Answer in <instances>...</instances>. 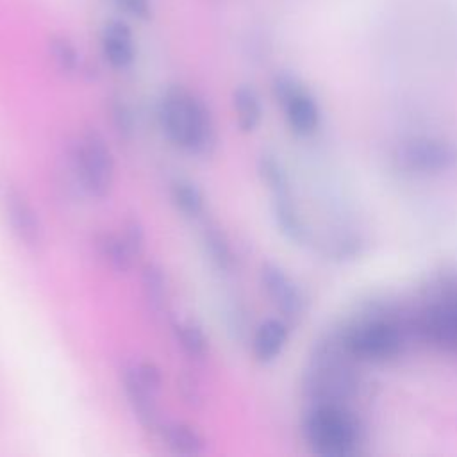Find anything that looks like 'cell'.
I'll return each instance as SVG.
<instances>
[{"mask_svg": "<svg viewBox=\"0 0 457 457\" xmlns=\"http://www.w3.org/2000/svg\"><path fill=\"white\" fill-rule=\"evenodd\" d=\"M116 4L136 20L146 21L152 18V0H116Z\"/></svg>", "mask_w": 457, "mask_h": 457, "instance_id": "obj_26", "label": "cell"}, {"mask_svg": "<svg viewBox=\"0 0 457 457\" xmlns=\"http://www.w3.org/2000/svg\"><path fill=\"white\" fill-rule=\"evenodd\" d=\"M257 171L261 180L266 184V187L271 191L273 198L277 196H287L291 195L289 177L286 173V168L282 166L280 159L273 154H262L257 161Z\"/></svg>", "mask_w": 457, "mask_h": 457, "instance_id": "obj_21", "label": "cell"}, {"mask_svg": "<svg viewBox=\"0 0 457 457\" xmlns=\"http://www.w3.org/2000/svg\"><path fill=\"white\" fill-rule=\"evenodd\" d=\"M202 246L209 262L223 273H228L234 266V253L227 234L214 223L205 225L202 230Z\"/></svg>", "mask_w": 457, "mask_h": 457, "instance_id": "obj_15", "label": "cell"}, {"mask_svg": "<svg viewBox=\"0 0 457 457\" xmlns=\"http://www.w3.org/2000/svg\"><path fill=\"white\" fill-rule=\"evenodd\" d=\"M102 55L114 70H127L136 59V43L127 21L112 18L104 23L100 32Z\"/></svg>", "mask_w": 457, "mask_h": 457, "instance_id": "obj_10", "label": "cell"}, {"mask_svg": "<svg viewBox=\"0 0 457 457\" xmlns=\"http://www.w3.org/2000/svg\"><path fill=\"white\" fill-rule=\"evenodd\" d=\"M157 120L168 141L198 157H209L218 146V132L205 102L182 86H170L157 104Z\"/></svg>", "mask_w": 457, "mask_h": 457, "instance_id": "obj_1", "label": "cell"}, {"mask_svg": "<svg viewBox=\"0 0 457 457\" xmlns=\"http://www.w3.org/2000/svg\"><path fill=\"white\" fill-rule=\"evenodd\" d=\"M0 207L11 234L29 250H37L45 241L43 223L27 195L9 180L0 184Z\"/></svg>", "mask_w": 457, "mask_h": 457, "instance_id": "obj_5", "label": "cell"}, {"mask_svg": "<svg viewBox=\"0 0 457 457\" xmlns=\"http://www.w3.org/2000/svg\"><path fill=\"white\" fill-rule=\"evenodd\" d=\"M289 337V327L278 318L262 321L252 339V350L259 362H271L280 355Z\"/></svg>", "mask_w": 457, "mask_h": 457, "instance_id": "obj_13", "label": "cell"}, {"mask_svg": "<svg viewBox=\"0 0 457 457\" xmlns=\"http://www.w3.org/2000/svg\"><path fill=\"white\" fill-rule=\"evenodd\" d=\"M302 432L318 455H353L362 441L359 418L341 403H312L303 416Z\"/></svg>", "mask_w": 457, "mask_h": 457, "instance_id": "obj_2", "label": "cell"}, {"mask_svg": "<svg viewBox=\"0 0 457 457\" xmlns=\"http://www.w3.org/2000/svg\"><path fill=\"white\" fill-rule=\"evenodd\" d=\"M71 168L82 186L95 198H105L114 184V157L104 136L87 129L71 146Z\"/></svg>", "mask_w": 457, "mask_h": 457, "instance_id": "obj_3", "label": "cell"}, {"mask_svg": "<svg viewBox=\"0 0 457 457\" xmlns=\"http://www.w3.org/2000/svg\"><path fill=\"white\" fill-rule=\"evenodd\" d=\"M170 196L175 209L186 218H198L204 212V195L200 187L187 179H175L170 186Z\"/></svg>", "mask_w": 457, "mask_h": 457, "instance_id": "obj_20", "label": "cell"}, {"mask_svg": "<svg viewBox=\"0 0 457 457\" xmlns=\"http://www.w3.org/2000/svg\"><path fill=\"white\" fill-rule=\"evenodd\" d=\"M141 287L150 311L161 312L166 307L168 300V280L164 270L159 264H145L141 271Z\"/></svg>", "mask_w": 457, "mask_h": 457, "instance_id": "obj_19", "label": "cell"}, {"mask_svg": "<svg viewBox=\"0 0 457 457\" xmlns=\"http://www.w3.org/2000/svg\"><path fill=\"white\" fill-rule=\"evenodd\" d=\"M232 107L243 132H253L262 120V104L252 86H237L232 91Z\"/></svg>", "mask_w": 457, "mask_h": 457, "instance_id": "obj_14", "label": "cell"}, {"mask_svg": "<svg viewBox=\"0 0 457 457\" xmlns=\"http://www.w3.org/2000/svg\"><path fill=\"white\" fill-rule=\"evenodd\" d=\"M48 52H50V57H52L54 64L57 66V70L62 71L64 75H73L82 66L80 52L68 36L54 34L48 39Z\"/></svg>", "mask_w": 457, "mask_h": 457, "instance_id": "obj_22", "label": "cell"}, {"mask_svg": "<svg viewBox=\"0 0 457 457\" xmlns=\"http://www.w3.org/2000/svg\"><path fill=\"white\" fill-rule=\"evenodd\" d=\"M273 218L287 239L295 243H305L309 239V228L291 202V195L273 198Z\"/></svg>", "mask_w": 457, "mask_h": 457, "instance_id": "obj_16", "label": "cell"}, {"mask_svg": "<svg viewBox=\"0 0 457 457\" xmlns=\"http://www.w3.org/2000/svg\"><path fill=\"white\" fill-rule=\"evenodd\" d=\"M121 384L127 402L137 418L139 425L146 430H157L161 427V416L157 407V393L146 387L132 371L130 364L121 373Z\"/></svg>", "mask_w": 457, "mask_h": 457, "instance_id": "obj_11", "label": "cell"}, {"mask_svg": "<svg viewBox=\"0 0 457 457\" xmlns=\"http://www.w3.org/2000/svg\"><path fill=\"white\" fill-rule=\"evenodd\" d=\"M173 334H175L177 345L182 348V352L189 359L204 361L209 355V337L198 323L191 320L177 321L173 325Z\"/></svg>", "mask_w": 457, "mask_h": 457, "instance_id": "obj_18", "label": "cell"}, {"mask_svg": "<svg viewBox=\"0 0 457 457\" xmlns=\"http://www.w3.org/2000/svg\"><path fill=\"white\" fill-rule=\"evenodd\" d=\"M400 161L407 170L439 173L457 162V148L443 139L416 137L402 146Z\"/></svg>", "mask_w": 457, "mask_h": 457, "instance_id": "obj_7", "label": "cell"}, {"mask_svg": "<svg viewBox=\"0 0 457 457\" xmlns=\"http://www.w3.org/2000/svg\"><path fill=\"white\" fill-rule=\"evenodd\" d=\"M111 120H112V127L116 130V134L123 139H130L136 132V116L134 111L130 107V104L121 98L116 96L111 102Z\"/></svg>", "mask_w": 457, "mask_h": 457, "instance_id": "obj_23", "label": "cell"}, {"mask_svg": "<svg viewBox=\"0 0 457 457\" xmlns=\"http://www.w3.org/2000/svg\"><path fill=\"white\" fill-rule=\"evenodd\" d=\"M418 327L425 339L445 348H457V298L441 300L427 307L420 316Z\"/></svg>", "mask_w": 457, "mask_h": 457, "instance_id": "obj_9", "label": "cell"}, {"mask_svg": "<svg viewBox=\"0 0 457 457\" xmlns=\"http://www.w3.org/2000/svg\"><path fill=\"white\" fill-rule=\"evenodd\" d=\"M96 248L104 261L118 273H127L136 261V253L130 250L121 234H100L96 237Z\"/></svg>", "mask_w": 457, "mask_h": 457, "instance_id": "obj_17", "label": "cell"}, {"mask_svg": "<svg viewBox=\"0 0 457 457\" xmlns=\"http://www.w3.org/2000/svg\"><path fill=\"white\" fill-rule=\"evenodd\" d=\"M261 286L287 321H296L305 311V296L298 284L277 264L261 268Z\"/></svg>", "mask_w": 457, "mask_h": 457, "instance_id": "obj_8", "label": "cell"}, {"mask_svg": "<svg viewBox=\"0 0 457 457\" xmlns=\"http://www.w3.org/2000/svg\"><path fill=\"white\" fill-rule=\"evenodd\" d=\"M339 339L353 359L386 361L402 352L405 332L398 320L373 316L346 328Z\"/></svg>", "mask_w": 457, "mask_h": 457, "instance_id": "obj_4", "label": "cell"}, {"mask_svg": "<svg viewBox=\"0 0 457 457\" xmlns=\"http://www.w3.org/2000/svg\"><path fill=\"white\" fill-rule=\"evenodd\" d=\"M273 95L282 105L289 129L298 136H311L320 125V109L309 91L291 75L273 79Z\"/></svg>", "mask_w": 457, "mask_h": 457, "instance_id": "obj_6", "label": "cell"}, {"mask_svg": "<svg viewBox=\"0 0 457 457\" xmlns=\"http://www.w3.org/2000/svg\"><path fill=\"white\" fill-rule=\"evenodd\" d=\"M157 432L162 445L175 455L196 457L205 452V437L186 421L161 423Z\"/></svg>", "mask_w": 457, "mask_h": 457, "instance_id": "obj_12", "label": "cell"}, {"mask_svg": "<svg viewBox=\"0 0 457 457\" xmlns=\"http://www.w3.org/2000/svg\"><path fill=\"white\" fill-rule=\"evenodd\" d=\"M121 236L123 239L127 241V245L130 246V250L136 253V257L143 252V246H145V230L141 227V223L137 220H129L125 221L123 225V230H121Z\"/></svg>", "mask_w": 457, "mask_h": 457, "instance_id": "obj_25", "label": "cell"}, {"mask_svg": "<svg viewBox=\"0 0 457 457\" xmlns=\"http://www.w3.org/2000/svg\"><path fill=\"white\" fill-rule=\"evenodd\" d=\"M177 391L180 393L182 400L189 405V407H202L205 403V395H204V387L200 384V380L189 373V371H182L177 377Z\"/></svg>", "mask_w": 457, "mask_h": 457, "instance_id": "obj_24", "label": "cell"}]
</instances>
